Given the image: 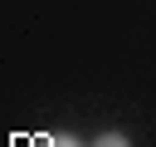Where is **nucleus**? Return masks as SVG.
Here are the masks:
<instances>
[{
    "mask_svg": "<svg viewBox=\"0 0 156 147\" xmlns=\"http://www.w3.org/2000/svg\"><path fill=\"white\" fill-rule=\"evenodd\" d=\"M34 147H83V142L68 132H44V137H34Z\"/></svg>",
    "mask_w": 156,
    "mask_h": 147,
    "instance_id": "f257e3e1",
    "label": "nucleus"
},
{
    "mask_svg": "<svg viewBox=\"0 0 156 147\" xmlns=\"http://www.w3.org/2000/svg\"><path fill=\"white\" fill-rule=\"evenodd\" d=\"M93 147H132V142H127V137H122V132H102V137H98V142H93Z\"/></svg>",
    "mask_w": 156,
    "mask_h": 147,
    "instance_id": "f03ea898",
    "label": "nucleus"
}]
</instances>
